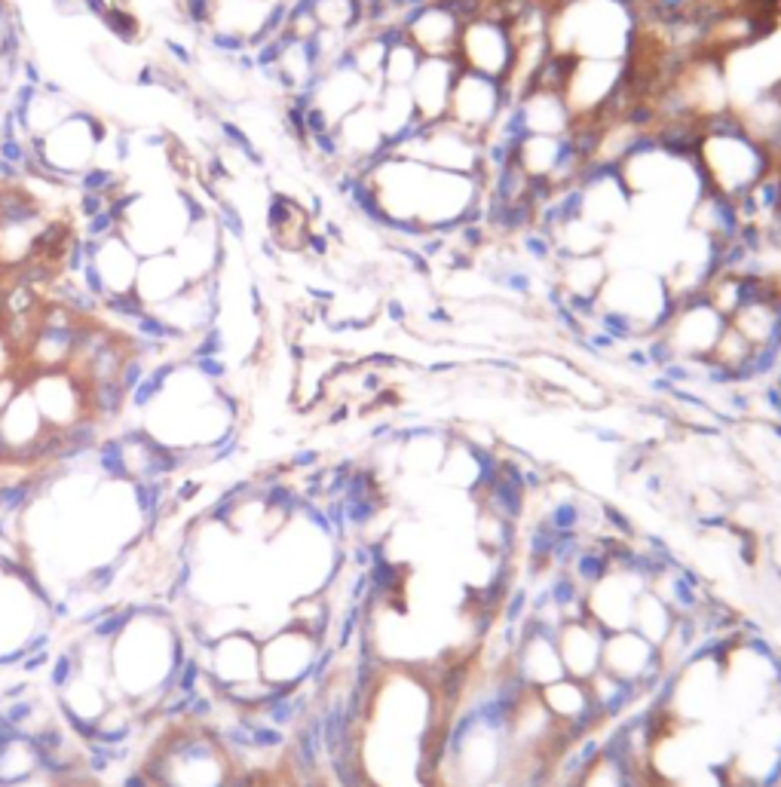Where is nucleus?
<instances>
[{"label": "nucleus", "instance_id": "f257e3e1", "mask_svg": "<svg viewBox=\"0 0 781 787\" xmlns=\"http://www.w3.org/2000/svg\"><path fill=\"white\" fill-rule=\"evenodd\" d=\"M625 80V59H579L564 86V102L576 123L598 126Z\"/></svg>", "mask_w": 781, "mask_h": 787}, {"label": "nucleus", "instance_id": "f03ea898", "mask_svg": "<svg viewBox=\"0 0 781 787\" xmlns=\"http://www.w3.org/2000/svg\"><path fill=\"white\" fill-rule=\"evenodd\" d=\"M457 59L466 71L506 83L515 68V37L509 22L497 16H478L466 22L457 43Z\"/></svg>", "mask_w": 781, "mask_h": 787}, {"label": "nucleus", "instance_id": "7ed1b4c3", "mask_svg": "<svg viewBox=\"0 0 781 787\" xmlns=\"http://www.w3.org/2000/svg\"><path fill=\"white\" fill-rule=\"evenodd\" d=\"M512 102H515V98L506 89V83L463 68L457 83H454V92H451L448 120L454 126L478 135V138H487V135H491V129L497 126L500 114Z\"/></svg>", "mask_w": 781, "mask_h": 787}, {"label": "nucleus", "instance_id": "20e7f679", "mask_svg": "<svg viewBox=\"0 0 781 787\" xmlns=\"http://www.w3.org/2000/svg\"><path fill=\"white\" fill-rule=\"evenodd\" d=\"M726 322L729 319H723L705 298H699L690 304H680L662 334L668 337L677 359L702 362L714 353Z\"/></svg>", "mask_w": 781, "mask_h": 787}, {"label": "nucleus", "instance_id": "39448f33", "mask_svg": "<svg viewBox=\"0 0 781 787\" xmlns=\"http://www.w3.org/2000/svg\"><path fill=\"white\" fill-rule=\"evenodd\" d=\"M408 34V40L420 49V56H457V43L463 31V19L445 4L429 0L426 7L396 16Z\"/></svg>", "mask_w": 781, "mask_h": 787}, {"label": "nucleus", "instance_id": "423d86ee", "mask_svg": "<svg viewBox=\"0 0 781 787\" xmlns=\"http://www.w3.org/2000/svg\"><path fill=\"white\" fill-rule=\"evenodd\" d=\"M463 71V62L457 56H423L408 92L414 98L417 117L423 123H438L448 120L451 108V92L454 83Z\"/></svg>", "mask_w": 781, "mask_h": 787}, {"label": "nucleus", "instance_id": "0eeeda50", "mask_svg": "<svg viewBox=\"0 0 781 787\" xmlns=\"http://www.w3.org/2000/svg\"><path fill=\"white\" fill-rule=\"evenodd\" d=\"M604 641L607 631L585 619H564L558 625V653L564 662V674L589 683L604 668Z\"/></svg>", "mask_w": 781, "mask_h": 787}, {"label": "nucleus", "instance_id": "6e6552de", "mask_svg": "<svg viewBox=\"0 0 781 787\" xmlns=\"http://www.w3.org/2000/svg\"><path fill=\"white\" fill-rule=\"evenodd\" d=\"M659 668H665L662 650L656 644H650L647 637H641L634 628L607 634V641H604V671L641 680V677H647L650 671H659Z\"/></svg>", "mask_w": 781, "mask_h": 787}, {"label": "nucleus", "instance_id": "1a4fd4ad", "mask_svg": "<svg viewBox=\"0 0 781 787\" xmlns=\"http://www.w3.org/2000/svg\"><path fill=\"white\" fill-rule=\"evenodd\" d=\"M536 699H540V705L549 711V717L555 723H573V720H582L589 714H601L595 705V696L589 690V683L576 680V677H558V680L540 686V690H536Z\"/></svg>", "mask_w": 781, "mask_h": 787}, {"label": "nucleus", "instance_id": "9d476101", "mask_svg": "<svg viewBox=\"0 0 781 787\" xmlns=\"http://www.w3.org/2000/svg\"><path fill=\"white\" fill-rule=\"evenodd\" d=\"M589 690L595 696V705L604 717L607 726L619 723L622 717L631 714V708L644 702V690H641V680L634 677H619V674H610V671H598L592 680H589Z\"/></svg>", "mask_w": 781, "mask_h": 787}, {"label": "nucleus", "instance_id": "9b49d317", "mask_svg": "<svg viewBox=\"0 0 781 787\" xmlns=\"http://www.w3.org/2000/svg\"><path fill=\"white\" fill-rule=\"evenodd\" d=\"M518 105L524 111V123L530 135H567L576 126L564 95L558 92L530 89Z\"/></svg>", "mask_w": 781, "mask_h": 787}, {"label": "nucleus", "instance_id": "f8f14e48", "mask_svg": "<svg viewBox=\"0 0 781 787\" xmlns=\"http://www.w3.org/2000/svg\"><path fill=\"white\" fill-rule=\"evenodd\" d=\"M677 613L653 592V588H647V592L638 598V607H634V619H631V628L638 631L641 637H647L650 644L662 647L665 644V637L674 625Z\"/></svg>", "mask_w": 781, "mask_h": 787}, {"label": "nucleus", "instance_id": "ddd939ff", "mask_svg": "<svg viewBox=\"0 0 781 787\" xmlns=\"http://www.w3.org/2000/svg\"><path fill=\"white\" fill-rule=\"evenodd\" d=\"M46 221L40 203L34 196L19 187V184H7L0 187V227H25V230H37Z\"/></svg>", "mask_w": 781, "mask_h": 787}, {"label": "nucleus", "instance_id": "4468645a", "mask_svg": "<svg viewBox=\"0 0 781 787\" xmlns=\"http://www.w3.org/2000/svg\"><path fill=\"white\" fill-rule=\"evenodd\" d=\"M616 567H613V561H610V555L604 552V546L598 543L595 536H589L585 539V546H582V552L576 555V561L570 564V573L576 576V582L585 588V592H589L592 585H598V582H604L610 573H613Z\"/></svg>", "mask_w": 781, "mask_h": 787}, {"label": "nucleus", "instance_id": "2eb2a0df", "mask_svg": "<svg viewBox=\"0 0 781 787\" xmlns=\"http://www.w3.org/2000/svg\"><path fill=\"white\" fill-rule=\"evenodd\" d=\"M129 402V392L120 386V380H95L89 389V417H95L99 423H111L123 414Z\"/></svg>", "mask_w": 781, "mask_h": 787}, {"label": "nucleus", "instance_id": "dca6fc26", "mask_svg": "<svg viewBox=\"0 0 781 787\" xmlns=\"http://www.w3.org/2000/svg\"><path fill=\"white\" fill-rule=\"evenodd\" d=\"M423 56L411 40L396 43L393 49H386V62H383V86H411Z\"/></svg>", "mask_w": 781, "mask_h": 787}, {"label": "nucleus", "instance_id": "f3484780", "mask_svg": "<svg viewBox=\"0 0 781 787\" xmlns=\"http://www.w3.org/2000/svg\"><path fill=\"white\" fill-rule=\"evenodd\" d=\"M546 521L552 530L558 533H585V524H589V515H585V503L576 494L558 497L546 506V515L540 518Z\"/></svg>", "mask_w": 781, "mask_h": 787}, {"label": "nucleus", "instance_id": "a211bd4d", "mask_svg": "<svg viewBox=\"0 0 781 787\" xmlns=\"http://www.w3.org/2000/svg\"><path fill=\"white\" fill-rule=\"evenodd\" d=\"M181 371V362H160V365H154V368H148V374H144V380L129 392V402H132V408H138V411H144V408H151L163 392H166V386H169V380L175 377Z\"/></svg>", "mask_w": 781, "mask_h": 787}, {"label": "nucleus", "instance_id": "6ab92c4d", "mask_svg": "<svg viewBox=\"0 0 781 787\" xmlns=\"http://www.w3.org/2000/svg\"><path fill=\"white\" fill-rule=\"evenodd\" d=\"M95 466L105 478H114V481H129L132 478V466H129V451L123 448V441L117 435L111 438H102L99 445H95Z\"/></svg>", "mask_w": 781, "mask_h": 787}, {"label": "nucleus", "instance_id": "aec40b11", "mask_svg": "<svg viewBox=\"0 0 781 787\" xmlns=\"http://www.w3.org/2000/svg\"><path fill=\"white\" fill-rule=\"evenodd\" d=\"M215 123H218L221 138L233 147V151H239L242 157H246V163H252L255 169H264V166H267L264 151L252 141V135H249L246 129H242L239 123H233V120H227V117H215Z\"/></svg>", "mask_w": 781, "mask_h": 787}, {"label": "nucleus", "instance_id": "412c9836", "mask_svg": "<svg viewBox=\"0 0 781 787\" xmlns=\"http://www.w3.org/2000/svg\"><path fill=\"white\" fill-rule=\"evenodd\" d=\"M102 310L111 313L114 319H123V322H138L144 313H148V304L138 294V288H126V291H108L102 298Z\"/></svg>", "mask_w": 781, "mask_h": 787}, {"label": "nucleus", "instance_id": "4be33fe9", "mask_svg": "<svg viewBox=\"0 0 781 787\" xmlns=\"http://www.w3.org/2000/svg\"><path fill=\"white\" fill-rule=\"evenodd\" d=\"M135 334L138 337H148V340H160V343H175V340H184L187 337V328H178L172 325L169 319H163L160 313L148 310L138 322H132Z\"/></svg>", "mask_w": 781, "mask_h": 787}, {"label": "nucleus", "instance_id": "5701e85b", "mask_svg": "<svg viewBox=\"0 0 781 787\" xmlns=\"http://www.w3.org/2000/svg\"><path fill=\"white\" fill-rule=\"evenodd\" d=\"M212 221H215V227H218L224 236H233L236 242H246V233H249L246 215H242L239 206H236L233 200H227V196H221V200L215 203Z\"/></svg>", "mask_w": 781, "mask_h": 787}, {"label": "nucleus", "instance_id": "b1692460", "mask_svg": "<svg viewBox=\"0 0 781 787\" xmlns=\"http://www.w3.org/2000/svg\"><path fill=\"white\" fill-rule=\"evenodd\" d=\"M99 22L105 25V31H108L111 37H117V40H123V43H132V40H138V34H141V22H138L129 10H123L120 4H111L108 13H105Z\"/></svg>", "mask_w": 781, "mask_h": 787}, {"label": "nucleus", "instance_id": "393cba45", "mask_svg": "<svg viewBox=\"0 0 781 787\" xmlns=\"http://www.w3.org/2000/svg\"><path fill=\"white\" fill-rule=\"evenodd\" d=\"M135 622V607L126 604L120 610H111L108 616H102L99 622L92 625V637L95 641H120L123 631Z\"/></svg>", "mask_w": 781, "mask_h": 787}, {"label": "nucleus", "instance_id": "a878e982", "mask_svg": "<svg viewBox=\"0 0 781 787\" xmlns=\"http://www.w3.org/2000/svg\"><path fill=\"white\" fill-rule=\"evenodd\" d=\"M172 196H175V203L181 206V215H184V224H187V227H203V224L212 221L209 206H206L190 187H175Z\"/></svg>", "mask_w": 781, "mask_h": 787}, {"label": "nucleus", "instance_id": "bb28decb", "mask_svg": "<svg viewBox=\"0 0 781 787\" xmlns=\"http://www.w3.org/2000/svg\"><path fill=\"white\" fill-rule=\"evenodd\" d=\"M239 448H242V435H239V426L236 423H230L221 435H215L212 441H209V463H224V460H230V457H236L239 454Z\"/></svg>", "mask_w": 781, "mask_h": 787}, {"label": "nucleus", "instance_id": "cd10ccee", "mask_svg": "<svg viewBox=\"0 0 781 787\" xmlns=\"http://www.w3.org/2000/svg\"><path fill=\"white\" fill-rule=\"evenodd\" d=\"M209 46L215 49V53H221V56L236 59L239 53H246V49H249V40H246V34H239V31L212 28V31H209Z\"/></svg>", "mask_w": 781, "mask_h": 787}, {"label": "nucleus", "instance_id": "c85d7f7f", "mask_svg": "<svg viewBox=\"0 0 781 787\" xmlns=\"http://www.w3.org/2000/svg\"><path fill=\"white\" fill-rule=\"evenodd\" d=\"M227 350V340H224V331L218 325L200 331L197 343H193V350H190V359H209V356H224Z\"/></svg>", "mask_w": 781, "mask_h": 787}, {"label": "nucleus", "instance_id": "c756f323", "mask_svg": "<svg viewBox=\"0 0 781 787\" xmlns=\"http://www.w3.org/2000/svg\"><path fill=\"white\" fill-rule=\"evenodd\" d=\"M74 674H77V659L65 650V653H59L56 656V662H53V671H50V683H53V690H59V693H65L68 686L74 683Z\"/></svg>", "mask_w": 781, "mask_h": 787}, {"label": "nucleus", "instance_id": "7c9ffc66", "mask_svg": "<svg viewBox=\"0 0 781 787\" xmlns=\"http://www.w3.org/2000/svg\"><path fill=\"white\" fill-rule=\"evenodd\" d=\"M80 279H83V288H86V291L92 294V298H95V301H99V304H102V298H105V294H108L111 288H108V282H105V273H102L99 261H89V264L83 267Z\"/></svg>", "mask_w": 781, "mask_h": 787}, {"label": "nucleus", "instance_id": "2f4dec72", "mask_svg": "<svg viewBox=\"0 0 781 787\" xmlns=\"http://www.w3.org/2000/svg\"><path fill=\"white\" fill-rule=\"evenodd\" d=\"M187 365H193L200 377H206L209 383H224V377L230 374L227 362L221 356H209V359H187Z\"/></svg>", "mask_w": 781, "mask_h": 787}, {"label": "nucleus", "instance_id": "473e14b6", "mask_svg": "<svg viewBox=\"0 0 781 787\" xmlns=\"http://www.w3.org/2000/svg\"><path fill=\"white\" fill-rule=\"evenodd\" d=\"M144 374H148V362H144L141 356H126L117 380H120V386H123L126 392H132V389L144 380Z\"/></svg>", "mask_w": 781, "mask_h": 787}, {"label": "nucleus", "instance_id": "72a5a7b5", "mask_svg": "<svg viewBox=\"0 0 781 787\" xmlns=\"http://www.w3.org/2000/svg\"><path fill=\"white\" fill-rule=\"evenodd\" d=\"M203 680V665L197 656H187L181 674H178V693H197V686Z\"/></svg>", "mask_w": 781, "mask_h": 787}, {"label": "nucleus", "instance_id": "f704fd0d", "mask_svg": "<svg viewBox=\"0 0 781 787\" xmlns=\"http://www.w3.org/2000/svg\"><path fill=\"white\" fill-rule=\"evenodd\" d=\"M117 230H120V224H117L114 215L105 209V212H99L95 218L86 221V233H83V236H89V239H108V236H114Z\"/></svg>", "mask_w": 781, "mask_h": 787}, {"label": "nucleus", "instance_id": "c9c22d12", "mask_svg": "<svg viewBox=\"0 0 781 787\" xmlns=\"http://www.w3.org/2000/svg\"><path fill=\"white\" fill-rule=\"evenodd\" d=\"M212 714H215V702H212V696H203L200 690L193 693V699H190V708H187V723H209L212 720Z\"/></svg>", "mask_w": 781, "mask_h": 787}, {"label": "nucleus", "instance_id": "e433bc0d", "mask_svg": "<svg viewBox=\"0 0 781 787\" xmlns=\"http://www.w3.org/2000/svg\"><path fill=\"white\" fill-rule=\"evenodd\" d=\"M83 267H86V255H83V236H71V242H68V252H65V264H62V270L65 273H71V276H80L83 273Z\"/></svg>", "mask_w": 781, "mask_h": 787}, {"label": "nucleus", "instance_id": "4c0bfd02", "mask_svg": "<svg viewBox=\"0 0 781 787\" xmlns=\"http://www.w3.org/2000/svg\"><path fill=\"white\" fill-rule=\"evenodd\" d=\"M319 466H322V451H316V448H301V451H295L288 457V469L291 472H313Z\"/></svg>", "mask_w": 781, "mask_h": 787}, {"label": "nucleus", "instance_id": "58836bf2", "mask_svg": "<svg viewBox=\"0 0 781 787\" xmlns=\"http://www.w3.org/2000/svg\"><path fill=\"white\" fill-rule=\"evenodd\" d=\"M108 209V196H102V193H80L77 196V212H80V218H95L99 212H105Z\"/></svg>", "mask_w": 781, "mask_h": 787}, {"label": "nucleus", "instance_id": "ea45409f", "mask_svg": "<svg viewBox=\"0 0 781 787\" xmlns=\"http://www.w3.org/2000/svg\"><path fill=\"white\" fill-rule=\"evenodd\" d=\"M114 579H117V564H105V567H95L86 576V585L92 588V592H108V588L114 585Z\"/></svg>", "mask_w": 781, "mask_h": 787}, {"label": "nucleus", "instance_id": "a19ab883", "mask_svg": "<svg viewBox=\"0 0 781 787\" xmlns=\"http://www.w3.org/2000/svg\"><path fill=\"white\" fill-rule=\"evenodd\" d=\"M0 160L16 163V166H25V160H28V144H25L22 138H7V141H0Z\"/></svg>", "mask_w": 781, "mask_h": 787}, {"label": "nucleus", "instance_id": "79ce46f5", "mask_svg": "<svg viewBox=\"0 0 781 787\" xmlns=\"http://www.w3.org/2000/svg\"><path fill=\"white\" fill-rule=\"evenodd\" d=\"M200 172H203L209 181H215V184H221V181H230V169H227V163H224V157H221V154H212Z\"/></svg>", "mask_w": 781, "mask_h": 787}, {"label": "nucleus", "instance_id": "37998d69", "mask_svg": "<svg viewBox=\"0 0 781 787\" xmlns=\"http://www.w3.org/2000/svg\"><path fill=\"white\" fill-rule=\"evenodd\" d=\"M34 708H37V702H25V699H19V702H10V708H7L4 714L10 717V723L22 726V723L34 714Z\"/></svg>", "mask_w": 781, "mask_h": 787}, {"label": "nucleus", "instance_id": "c03bdc74", "mask_svg": "<svg viewBox=\"0 0 781 787\" xmlns=\"http://www.w3.org/2000/svg\"><path fill=\"white\" fill-rule=\"evenodd\" d=\"M166 53H169V59H175L181 68H190L193 59H197V56H193L190 49H187L184 43H178V40H166Z\"/></svg>", "mask_w": 781, "mask_h": 787}, {"label": "nucleus", "instance_id": "a18cd8bd", "mask_svg": "<svg viewBox=\"0 0 781 787\" xmlns=\"http://www.w3.org/2000/svg\"><path fill=\"white\" fill-rule=\"evenodd\" d=\"M132 157V135L129 132H117L114 135V160L117 163H129Z\"/></svg>", "mask_w": 781, "mask_h": 787}, {"label": "nucleus", "instance_id": "49530a36", "mask_svg": "<svg viewBox=\"0 0 781 787\" xmlns=\"http://www.w3.org/2000/svg\"><path fill=\"white\" fill-rule=\"evenodd\" d=\"M19 74H22V83H31V86H43V74H40V65L34 59H22L19 65Z\"/></svg>", "mask_w": 781, "mask_h": 787}, {"label": "nucleus", "instance_id": "de8ad7c7", "mask_svg": "<svg viewBox=\"0 0 781 787\" xmlns=\"http://www.w3.org/2000/svg\"><path fill=\"white\" fill-rule=\"evenodd\" d=\"M383 310H386V316L393 319L396 325H405V322H408V307H405L399 298H389V301H383Z\"/></svg>", "mask_w": 781, "mask_h": 787}, {"label": "nucleus", "instance_id": "09e8293b", "mask_svg": "<svg viewBox=\"0 0 781 787\" xmlns=\"http://www.w3.org/2000/svg\"><path fill=\"white\" fill-rule=\"evenodd\" d=\"M7 138H22L13 111H4V114H0V141H7Z\"/></svg>", "mask_w": 781, "mask_h": 787}, {"label": "nucleus", "instance_id": "8fccbe9b", "mask_svg": "<svg viewBox=\"0 0 781 787\" xmlns=\"http://www.w3.org/2000/svg\"><path fill=\"white\" fill-rule=\"evenodd\" d=\"M77 4H80V10L89 13L92 19H102V16L108 13V7H111V0H77Z\"/></svg>", "mask_w": 781, "mask_h": 787}, {"label": "nucleus", "instance_id": "3c124183", "mask_svg": "<svg viewBox=\"0 0 781 787\" xmlns=\"http://www.w3.org/2000/svg\"><path fill=\"white\" fill-rule=\"evenodd\" d=\"M386 4H389V10H393L396 16H402V13H411V10L426 7L429 0H386Z\"/></svg>", "mask_w": 781, "mask_h": 787}, {"label": "nucleus", "instance_id": "603ef678", "mask_svg": "<svg viewBox=\"0 0 781 787\" xmlns=\"http://www.w3.org/2000/svg\"><path fill=\"white\" fill-rule=\"evenodd\" d=\"M426 319H429L432 325H454V322H457V316H454L448 307H432V310L426 313Z\"/></svg>", "mask_w": 781, "mask_h": 787}, {"label": "nucleus", "instance_id": "864d4df0", "mask_svg": "<svg viewBox=\"0 0 781 787\" xmlns=\"http://www.w3.org/2000/svg\"><path fill=\"white\" fill-rule=\"evenodd\" d=\"M120 787H151V778L144 775L141 769H132L120 778Z\"/></svg>", "mask_w": 781, "mask_h": 787}, {"label": "nucleus", "instance_id": "5fc2aeb1", "mask_svg": "<svg viewBox=\"0 0 781 787\" xmlns=\"http://www.w3.org/2000/svg\"><path fill=\"white\" fill-rule=\"evenodd\" d=\"M233 62H236V68H239L242 74H252V71H258V62H255V53H252V49H246V53H239Z\"/></svg>", "mask_w": 781, "mask_h": 787}, {"label": "nucleus", "instance_id": "6e6d98bb", "mask_svg": "<svg viewBox=\"0 0 781 787\" xmlns=\"http://www.w3.org/2000/svg\"><path fill=\"white\" fill-rule=\"evenodd\" d=\"M249 304H252V313L255 316H264V291H261V285H249Z\"/></svg>", "mask_w": 781, "mask_h": 787}, {"label": "nucleus", "instance_id": "4d7b16f0", "mask_svg": "<svg viewBox=\"0 0 781 787\" xmlns=\"http://www.w3.org/2000/svg\"><path fill=\"white\" fill-rule=\"evenodd\" d=\"M46 662H50V650H46V653H34V656L22 659V671H25V674H34V671H37L40 665H46Z\"/></svg>", "mask_w": 781, "mask_h": 787}, {"label": "nucleus", "instance_id": "13d9d810", "mask_svg": "<svg viewBox=\"0 0 781 787\" xmlns=\"http://www.w3.org/2000/svg\"><path fill=\"white\" fill-rule=\"evenodd\" d=\"M25 693H28V683H13V686H7V690L0 693V696H4V702H19Z\"/></svg>", "mask_w": 781, "mask_h": 787}, {"label": "nucleus", "instance_id": "bf43d9fd", "mask_svg": "<svg viewBox=\"0 0 781 787\" xmlns=\"http://www.w3.org/2000/svg\"><path fill=\"white\" fill-rule=\"evenodd\" d=\"M193 494H200V481H193V478H187L181 487H178V494H175V500H187V497H193Z\"/></svg>", "mask_w": 781, "mask_h": 787}, {"label": "nucleus", "instance_id": "052dcab7", "mask_svg": "<svg viewBox=\"0 0 781 787\" xmlns=\"http://www.w3.org/2000/svg\"><path fill=\"white\" fill-rule=\"evenodd\" d=\"M261 255H264V258H270V261L276 264L282 252H279V245H276V242H273V239L267 236V239H261Z\"/></svg>", "mask_w": 781, "mask_h": 787}, {"label": "nucleus", "instance_id": "680f3d73", "mask_svg": "<svg viewBox=\"0 0 781 787\" xmlns=\"http://www.w3.org/2000/svg\"><path fill=\"white\" fill-rule=\"evenodd\" d=\"M144 144L148 147H169V135L166 132H148L144 135Z\"/></svg>", "mask_w": 781, "mask_h": 787}]
</instances>
